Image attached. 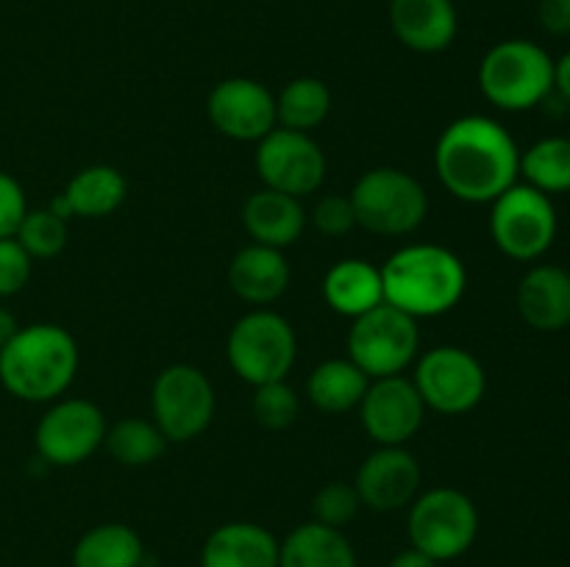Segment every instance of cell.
<instances>
[{
    "mask_svg": "<svg viewBox=\"0 0 570 567\" xmlns=\"http://www.w3.org/2000/svg\"><path fill=\"white\" fill-rule=\"evenodd\" d=\"M443 187L465 203H493L521 176V150L499 120L468 115L445 126L434 148Z\"/></svg>",
    "mask_w": 570,
    "mask_h": 567,
    "instance_id": "cell-1",
    "label": "cell"
},
{
    "mask_svg": "<svg viewBox=\"0 0 570 567\" xmlns=\"http://www.w3.org/2000/svg\"><path fill=\"white\" fill-rule=\"evenodd\" d=\"M384 304L415 320L454 309L468 287V270L454 250L443 245H406L382 265Z\"/></svg>",
    "mask_w": 570,
    "mask_h": 567,
    "instance_id": "cell-2",
    "label": "cell"
},
{
    "mask_svg": "<svg viewBox=\"0 0 570 567\" xmlns=\"http://www.w3.org/2000/svg\"><path fill=\"white\" fill-rule=\"evenodd\" d=\"M76 339L56 322L20 328L14 339L0 348V384L28 404H48L59 398L76 378Z\"/></svg>",
    "mask_w": 570,
    "mask_h": 567,
    "instance_id": "cell-3",
    "label": "cell"
},
{
    "mask_svg": "<svg viewBox=\"0 0 570 567\" xmlns=\"http://www.w3.org/2000/svg\"><path fill=\"white\" fill-rule=\"evenodd\" d=\"M479 89L504 111H527L554 92V59L532 39H504L484 53Z\"/></svg>",
    "mask_w": 570,
    "mask_h": 567,
    "instance_id": "cell-4",
    "label": "cell"
},
{
    "mask_svg": "<svg viewBox=\"0 0 570 567\" xmlns=\"http://www.w3.org/2000/svg\"><path fill=\"white\" fill-rule=\"evenodd\" d=\"M356 226L379 237H406L429 215V195L415 176L399 167H373L351 189Z\"/></svg>",
    "mask_w": 570,
    "mask_h": 567,
    "instance_id": "cell-5",
    "label": "cell"
},
{
    "mask_svg": "<svg viewBox=\"0 0 570 567\" xmlns=\"http://www.w3.org/2000/svg\"><path fill=\"white\" fill-rule=\"evenodd\" d=\"M232 370L250 387L284 381L298 356L293 326L278 311L254 309L239 317L226 339Z\"/></svg>",
    "mask_w": 570,
    "mask_h": 567,
    "instance_id": "cell-6",
    "label": "cell"
},
{
    "mask_svg": "<svg viewBox=\"0 0 570 567\" xmlns=\"http://www.w3.org/2000/svg\"><path fill=\"white\" fill-rule=\"evenodd\" d=\"M406 534L412 548L432 556L434 561H451L468 554L476 543L479 511L462 489L434 487L410 504Z\"/></svg>",
    "mask_w": 570,
    "mask_h": 567,
    "instance_id": "cell-7",
    "label": "cell"
},
{
    "mask_svg": "<svg viewBox=\"0 0 570 567\" xmlns=\"http://www.w3.org/2000/svg\"><path fill=\"white\" fill-rule=\"evenodd\" d=\"M421 350L417 320L390 304L356 317L348 331V359L367 378L401 376L406 367L415 365Z\"/></svg>",
    "mask_w": 570,
    "mask_h": 567,
    "instance_id": "cell-8",
    "label": "cell"
},
{
    "mask_svg": "<svg viewBox=\"0 0 570 567\" xmlns=\"http://www.w3.org/2000/svg\"><path fill=\"white\" fill-rule=\"evenodd\" d=\"M490 237L495 248L510 259H540L557 239V209L551 203V195L529 183H512L504 195L493 200Z\"/></svg>",
    "mask_w": 570,
    "mask_h": 567,
    "instance_id": "cell-9",
    "label": "cell"
},
{
    "mask_svg": "<svg viewBox=\"0 0 570 567\" xmlns=\"http://www.w3.org/2000/svg\"><path fill=\"white\" fill-rule=\"evenodd\" d=\"M150 409L167 442H189L200 437L215 417V389L198 367L170 365L156 376Z\"/></svg>",
    "mask_w": 570,
    "mask_h": 567,
    "instance_id": "cell-10",
    "label": "cell"
},
{
    "mask_svg": "<svg viewBox=\"0 0 570 567\" xmlns=\"http://www.w3.org/2000/svg\"><path fill=\"white\" fill-rule=\"evenodd\" d=\"M415 387L426 409L440 415H465L476 409L488 389L484 367L471 350L438 345L415 359Z\"/></svg>",
    "mask_w": 570,
    "mask_h": 567,
    "instance_id": "cell-11",
    "label": "cell"
},
{
    "mask_svg": "<svg viewBox=\"0 0 570 567\" xmlns=\"http://www.w3.org/2000/svg\"><path fill=\"white\" fill-rule=\"evenodd\" d=\"M256 172L267 189L304 198L321 189L326 153L309 133L276 126L256 142Z\"/></svg>",
    "mask_w": 570,
    "mask_h": 567,
    "instance_id": "cell-12",
    "label": "cell"
},
{
    "mask_svg": "<svg viewBox=\"0 0 570 567\" xmlns=\"http://www.w3.org/2000/svg\"><path fill=\"white\" fill-rule=\"evenodd\" d=\"M106 428L104 411L92 400H59L39 420L37 450L48 465L76 467L104 445Z\"/></svg>",
    "mask_w": 570,
    "mask_h": 567,
    "instance_id": "cell-13",
    "label": "cell"
},
{
    "mask_svg": "<svg viewBox=\"0 0 570 567\" xmlns=\"http://www.w3.org/2000/svg\"><path fill=\"white\" fill-rule=\"evenodd\" d=\"M356 409L362 428L376 445L410 442L426 417V404L406 376L373 378Z\"/></svg>",
    "mask_w": 570,
    "mask_h": 567,
    "instance_id": "cell-14",
    "label": "cell"
},
{
    "mask_svg": "<svg viewBox=\"0 0 570 567\" xmlns=\"http://www.w3.org/2000/svg\"><path fill=\"white\" fill-rule=\"evenodd\" d=\"M206 115L223 137L259 142L276 128V98L254 78H226L209 92Z\"/></svg>",
    "mask_w": 570,
    "mask_h": 567,
    "instance_id": "cell-15",
    "label": "cell"
},
{
    "mask_svg": "<svg viewBox=\"0 0 570 567\" xmlns=\"http://www.w3.org/2000/svg\"><path fill=\"white\" fill-rule=\"evenodd\" d=\"M421 465L404 445H379L360 465L354 487L367 509L395 511L421 495Z\"/></svg>",
    "mask_w": 570,
    "mask_h": 567,
    "instance_id": "cell-16",
    "label": "cell"
},
{
    "mask_svg": "<svg viewBox=\"0 0 570 567\" xmlns=\"http://www.w3.org/2000/svg\"><path fill=\"white\" fill-rule=\"evenodd\" d=\"M390 28L415 53H443L460 31L454 0H390Z\"/></svg>",
    "mask_w": 570,
    "mask_h": 567,
    "instance_id": "cell-17",
    "label": "cell"
},
{
    "mask_svg": "<svg viewBox=\"0 0 570 567\" xmlns=\"http://www.w3.org/2000/svg\"><path fill=\"white\" fill-rule=\"evenodd\" d=\"M515 304L534 331H562L570 326V272L557 265H534L518 284Z\"/></svg>",
    "mask_w": 570,
    "mask_h": 567,
    "instance_id": "cell-18",
    "label": "cell"
},
{
    "mask_svg": "<svg viewBox=\"0 0 570 567\" xmlns=\"http://www.w3.org/2000/svg\"><path fill=\"white\" fill-rule=\"evenodd\" d=\"M126 198L128 183L122 172L111 165H92L76 172L65 192L50 200L48 209L56 211L61 220H70V217L98 220V217H106L120 209Z\"/></svg>",
    "mask_w": 570,
    "mask_h": 567,
    "instance_id": "cell-19",
    "label": "cell"
},
{
    "mask_svg": "<svg viewBox=\"0 0 570 567\" xmlns=\"http://www.w3.org/2000/svg\"><path fill=\"white\" fill-rule=\"evenodd\" d=\"M200 567H278V539L259 523H223L206 537Z\"/></svg>",
    "mask_w": 570,
    "mask_h": 567,
    "instance_id": "cell-20",
    "label": "cell"
},
{
    "mask_svg": "<svg viewBox=\"0 0 570 567\" xmlns=\"http://www.w3.org/2000/svg\"><path fill=\"white\" fill-rule=\"evenodd\" d=\"M243 226L256 245L284 250L301 239L306 228V211L301 198L262 187L243 206Z\"/></svg>",
    "mask_w": 570,
    "mask_h": 567,
    "instance_id": "cell-21",
    "label": "cell"
},
{
    "mask_svg": "<svg viewBox=\"0 0 570 567\" xmlns=\"http://www.w3.org/2000/svg\"><path fill=\"white\" fill-rule=\"evenodd\" d=\"M228 284L245 304H276L289 287V265L282 250L250 242L228 265Z\"/></svg>",
    "mask_w": 570,
    "mask_h": 567,
    "instance_id": "cell-22",
    "label": "cell"
},
{
    "mask_svg": "<svg viewBox=\"0 0 570 567\" xmlns=\"http://www.w3.org/2000/svg\"><path fill=\"white\" fill-rule=\"evenodd\" d=\"M323 298L337 315L356 320L384 304L382 267L365 259H340L323 278Z\"/></svg>",
    "mask_w": 570,
    "mask_h": 567,
    "instance_id": "cell-23",
    "label": "cell"
},
{
    "mask_svg": "<svg viewBox=\"0 0 570 567\" xmlns=\"http://www.w3.org/2000/svg\"><path fill=\"white\" fill-rule=\"evenodd\" d=\"M278 567H356V550L343 528L312 520L278 543Z\"/></svg>",
    "mask_w": 570,
    "mask_h": 567,
    "instance_id": "cell-24",
    "label": "cell"
},
{
    "mask_svg": "<svg viewBox=\"0 0 570 567\" xmlns=\"http://www.w3.org/2000/svg\"><path fill=\"white\" fill-rule=\"evenodd\" d=\"M142 559V539L126 523L89 528L72 548V567H139Z\"/></svg>",
    "mask_w": 570,
    "mask_h": 567,
    "instance_id": "cell-25",
    "label": "cell"
},
{
    "mask_svg": "<svg viewBox=\"0 0 570 567\" xmlns=\"http://www.w3.org/2000/svg\"><path fill=\"white\" fill-rule=\"evenodd\" d=\"M371 378L351 359H328L312 370L306 381V395L312 404L328 415H343L360 406Z\"/></svg>",
    "mask_w": 570,
    "mask_h": 567,
    "instance_id": "cell-26",
    "label": "cell"
},
{
    "mask_svg": "<svg viewBox=\"0 0 570 567\" xmlns=\"http://www.w3.org/2000/svg\"><path fill=\"white\" fill-rule=\"evenodd\" d=\"M332 111V92L321 78H293L276 98V126L309 133Z\"/></svg>",
    "mask_w": 570,
    "mask_h": 567,
    "instance_id": "cell-27",
    "label": "cell"
},
{
    "mask_svg": "<svg viewBox=\"0 0 570 567\" xmlns=\"http://www.w3.org/2000/svg\"><path fill=\"white\" fill-rule=\"evenodd\" d=\"M104 445L109 448L111 459L126 467H148L161 459L167 448V437L159 426L142 417H122L115 426L106 428Z\"/></svg>",
    "mask_w": 570,
    "mask_h": 567,
    "instance_id": "cell-28",
    "label": "cell"
},
{
    "mask_svg": "<svg viewBox=\"0 0 570 567\" xmlns=\"http://www.w3.org/2000/svg\"><path fill=\"white\" fill-rule=\"evenodd\" d=\"M521 176L529 187L546 195L570 192V139L546 137L538 139L521 153Z\"/></svg>",
    "mask_w": 570,
    "mask_h": 567,
    "instance_id": "cell-29",
    "label": "cell"
},
{
    "mask_svg": "<svg viewBox=\"0 0 570 567\" xmlns=\"http://www.w3.org/2000/svg\"><path fill=\"white\" fill-rule=\"evenodd\" d=\"M14 239L31 259H53L67 245V220L50 209H28Z\"/></svg>",
    "mask_w": 570,
    "mask_h": 567,
    "instance_id": "cell-30",
    "label": "cell"
},
{
    "mask_svg": "<svg viewBox=\"0 0 570 567\" xmlns=\"http://www.w3.org/2000/svg\"><path fill=\"white\" fill-rule=\"evenodd\" d=\"M256 422L271 431L289 428L301 415V398L287 381H271L254 387V400H250Z\"/></svg>",
    "mask_w": 570,
    "mask_h": 567,
    "instance_id": "cell-31",
    "label": "cell"
},
{
    "mask_svg": "<svg viewBox=\"0 0 570 567\" xmlns=\"http://www.w3.org/2000/svg\"><path fill=\"white\" fill-rule=\"evenodd\" d=\"M362 500L354 484L348 481H328L323 484L312 500V515L315 523H323L328 528H343L360 515Z\"/></svg>",
    "mask_w": 570,
    "mask_h": 567,
    "instance_id": "cell-32",
    "label": "cell"
},
{
    "mask_svg": "<svg viewBox=\"0 0 570 567\" xmlns=\"http://www.w3.org/2000/svg\"><path fill=\"white\" fill-rule=\"evenodd\" d=\"M312 222L323 237H345L356 228L354 206L348 195H323L312 209Z\"/></svg>",
    "mask_w": 570,
    "mask_h": 567,
    "instance_id": "cell-33",
    "label": "cell"
},
{
    "mask_svg": "<svg viewBox=\"0 0 570 567\" xmlns=\"http://www.w3.org/2000/svg\"><path fill=\"white\" fill-rule=\"evenodd\" d=\"M31 265L33 259L14 237L0 239V298H11L26 287L31 278Z\"/></svg>",
    "mask_w": 570,
    "mask_h": 567,
    "instance_id": "cell-34",
    "label": "cell"
},
{
    "mask_svg": "<svg viewBox=\"0 0 570 567\" xmlns=\"http://www.w3.org/2000/svg\"><path fill=\"white\" fill-rule=\"evenodd\" d=\"M26 211H28V203H26V192H22L20 181L11 178L9 172L0 170V239L14 237L22 217H26Z\"/></svg>",
    "mask_w": 570,
    "mask_h": 567,
    "instance_id": "cell-35",
    "label": "cell"
},
{
    "mask_svg": "<svg viewBox=\"0 0 570 567\" xmlns=\"http://www.w3.org/2000/svg\"><path fill=\"white\" fill-rule=\"evenodd\" d=\"M538 22L551 37H568L570 33V0H540Z\"/></svg>",
    "mask_w": 570,
    "mask_h": 567,
    "instance_id": "cell-36",
    "label": "cell"
},
{
    "mask_svg": "<svg viewBox=\"0 0 570 567\" xmlns=\"http://www.w3.org/2000/svg\"><path fill=\"white\" fill-rule=\"evenodd\" d=\"M387 567H438V561H434L432 556L421 554V550L406 548V550H401V554H395L393 559H390Z\"/></svg>",
    "mask_w": 570,
    "mask_h": 567,
    "instance_id": "cell-37",
    "label": "cell"
},
{
    "mask_svg": "<svg viewBox=\"0 0 570 567\" xmlns=\"http://www.w3.org/2000/svg\"><path fill=\"white\" fill-rule=\"evenodd\" d=\"M554 89L562 94L566 103H570V50L562 59L554 61Z\"/></svg>",
    "mask_w": 570,
    "mask_h": 567,
    "instance_id": "cell-38",
    "label": "cell"
},
{
    "mask_svg": "<svg viewBox=\"0 0 570 567\" xmlns=\"http://www.w3.org/2000/svg\"><path fill=\"white\" fill-rule=\"evenodd\" d=\"M17 331H20V322H17V317L11 315L9 309H3V306H0V348H6V345L14 339Z\"/></svg>",
    "mask_w": 570,
    "mask_h": 567,
    "instance_id": "cell-39",
    "label": "cell"
}]
</instances>
